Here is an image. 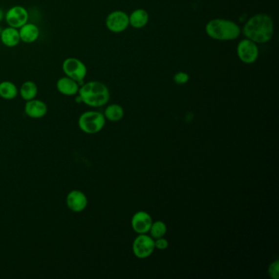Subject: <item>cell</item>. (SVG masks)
<instances>
[{
    "instance_id": "3",
    "label": "cell",
    "mask_w": 279,
    "mask_h": 279,
    "mask_svg": "<svg viewBox=\"0 0 279 279\" xmlns=\"http://www.w3.org/2000/svg\"><path fill=\"white\" fill-rule=\"evenodd\" d=\"M78 93L82 103L91 107L104 106L110 99L108 88L99 81H89L84 84L79 89Z\"/></svg>"
},
{
    "instance_id": "19",
    "label": "cell",
    "mask_w": 279,
    "mask_h": 279,
    "mask_svg": "<svg viewBox=\"0 0 279 279\" xmlns=\"http://www.w3.org/2000/svg\"><path fill=\"white\" fill-rule=\"evenodd\" d=\"M103 115L107 120L112 121V122H116V121H121V119L123 118L125 111L121 105L114 103V104H111L107 107Z\"/></svg>"
},
{
    "instance_id": "11",
    "label": "cell",
    "mask_w": 279,
    "mask_h": 279,
    "mask_svg": "<svg viewBox=\"0 0 279 279\" xmlns=\"http://www.w3.org/2000/svg\"><path fill=\"white\" fill-rule=\"evenodd\" d=\"M66 205L71 212L79 213L83 212L88 205V198L83 192L73 190L66 196Z\"/></svg>"
},
{
    "instance_id": "1",
    "label": "cell",
    "mask_w": 279,
    "mask_h": 279,
    "mask_svg": "<svg viewBox=\"0 0 279 279\" xmlns=\"http://www.w3.org/2000/svg\"><path fill=\"white\" fill-rule=\"evenodd\" d=\"M242 33L246 38L256 43H268L274 36V21L265 13H258L245 23Z\"/></svg>"
},
{
    "instance_id": "10",
    "label": "cell",
    "mask_w": 279,
    "mask_h": 279,
    "mask_svg": "<svg viewBox=\"0 0 279 279\" xmlns=\"http://www.w3.org/2000/svg\"><path fill=\"white\" fill-rule=\"evenodd\" d=\"M152 218L148 212L140 211L136 212L131 219V226L136 234H148L151 224H152Z\"/></svg>"
},
{
    "instance_id": "17",
    "label": "cell",
    "mask_w": 279,
    "mask_h": 279,
    "mask_svg": "<svg viewBox=\"0 0 279 279\" xmlns=\"http://www.w3.org/2000/svg\"><path fill=\"white\" fill-rule=\"evenodd\" d=\"M18 87L12 81H4L0 83V97L6 100H12L18 96Z\"/></svg>"
},
{
    "instance_id": "4",
    "label": "cell",
    "mask_w": 279,
    "mask_h": 279,
    "mask_svg": "<svg viewBox=\"0 0 279 279\" xmlns=\"http://www.w3.org/2000/svg\"><path fill=\"white\" fill-rule=\"evenodd\" d=\"M106 124V118L103 113L88 111L81 114L79 117L78 126L81 130L88 134L100 132Z\"/></svg>"
},
{
    "instance_id": "16",
    "label": "cell",
    "mask_w": 279,
    "mask_h": 279,
    "mask_svg": "<svg viewBox=\"0 0 279 279\" xmlns=\"http://www.w3.org/2000/svg\"><path fill=\"white\" fill-rule=\"evenodd\" d=\"M129 25L135 29H142L146 26L149 21V14L145 9L138 8L129 16Z\"/></svg>"
},
{
    "instance_id": "8",
    "label": "cell",
    "mask_w": 279,
    "mask_h": 279,
    "mask_svg": "<svg viewBox=\"0 0 279 279\" xmlns=\"http://www.w3.org/2000/svg\"><path fill=\"white\" fill-rule=\"evenodd\" d=\"M129 15L123 11H113L107 17L106 26L111 32H123L129 27Z\"/></svg>"
},
{
    "instance_id": "24",
    "label": "cell",
    "mask_w": 279,
    "mask_h": 279,
    "mask_svg": "<svg viewBox=\"0 0 279 279\" xmlns=\"http://www.w3.org/2000/svg\"><path fill=\"white\" fill-rule=\"evenodd\" d=\"M3 17H4V14H3V11L0 8V21L3 20Z\"/></svg>"
},
{
    "instance_id": "20",
    "label": "cell",
    "mask_w": 279,
    "mask_h": 279,
    "mask_svg": "<svg viewBox=\"0 0 279 279\" xmlns=\"http://www.w3.org/2000/svg\"><path fill=\"white\" fill-rule=\"evenodd\" d=\"M150 236L153 239L160 238L163 237L167 233V226L166 223L161 220H157V221L152 222L150 230Z\"/></svg>"
},
{
    "instance_id": "6",
    "label": "cell",
    "mask_w": 279,
    "mask_h": 279,
    "mask_svg": "<svg viewBox=\"0 0 279 279\" xmlns=\"http://www.w3.org/2000/svg\"><path fill=\"white\" fill-rule=\"evenodd\" d=\"M155 240L147 234H138L132 245L133 253L138 259L151 257L155 251Z\"/></svg>"
},
{
    "instance_id": "7",
    "label": "cell",
    "mask_w": 279,
    "mask_h": 279,
    "mask_svg": "<svg viewBox=\"0 0 279 279\" xmlns=\"http://www.w3.org/2000/svg\"><path fill=\"white\" fill-rule=\"evenodd\" d=\"M236 54L241 62L246 64H252L259 58V48L257 43L248 39L239 42L236 47Z\"/></svg>"
},
{
    "instance_id": "15",
    "label": "cell",
    "mask_w": 279,
    "mask_h": 279,
    "mask_svg": "<svg viewBox=\"0 0 279 279\" xmlns=\"http://www.w3.org/2000/svg\"><path fill=\"white\" fill-rule=\"evenodd\" d=\"M0 40L3 45H5L6 47L8 48L16 47L19 44L21 41L19 30L11 26L4 28L0 33Z\"/></svg>"
},
{
    "instance_id": "14",
    "label": "cell",
    "mask_w": 279,
    "mask_h": 279,
    "mask_svg": "<svg viewBox=\"0 0 279 279\" xmlns=\"http://www.w3.org/2000/svg\"><path fill=\"white\" fill-rule=\"evenodd\" d=\"M19 35L21 41L24 43H34L40 36V29L34 23H25V25L19 28Z\"/></svg>"
},
{
    "instance_id": "23",
    "label": "cell",
    "mask_w": 279,
    "mask_h": 279,
    "mask_svg": "<svg viewBox=\"0 0 279 279\" xmlns=\"http://www.w3.org/2000/svg\"><path fill=\"white\" fill-rule=\"evenodd\" d=\"M155 240V248L157 250H164L167 249L169 247V241L167 239L164 238L163 237H160V238L154 239Z\"/></svg>"
},
{
    "instance_id": "21",
    "label": "cell",
    "mask_w": 279,
    "mask_h": 279,
    "mask_svg": "<svg viewBox=\"0 0 279 279\" xmlns=\"http://www.w3.org/2000/svg\"><path fill=\"white\" fill-rule=\"evenodd\" d=\"M189 74L184 72V71H179L173 76V80L174 83L177 85H185L189 81Z\"/></svg>"
},
{
    "instance_id": "18",
    "label": "cell",
    "mask_w": 279,
    "mask_h": 279,
    "mask_svg": "<svg viewBox=\"0 0 279 279\" xmlns=\"http://www.w3.org/2000/svg\"><path fill=\"white\" fill-rule=\"evenodd\" d=\"M38 93V86L34 81H25L20 88L21 97L25 101L32 100Z\"/></svg>"
},
{
    "instance_id": "22",
    "label": "cell",
    "mask_w": 279,
    "mask_h": 279,
    "mask_svg": "<svg viewBox=\"0 0 279 279\" xmlns=\"http://www.w3.org/2000/svg\"><path fill=\"white\" fill-rule=\"evenodd\" d=\"M268 273H269V277H270L271 279H279V263L278 259H276L275 261L273 262V263L269 265V269H268Z\"/></svg>"
},
{
    "instance_id": "25",
    "label": "cell",
    "mask_w": 279,
    "mask_h": 279,
    "mask_svg": "<svg viewBox=\"0 0 279 279\" xmlns=\"http://www.w3.org/2000/svg\"><path fill=\"white\" fill-rule=\"evenodd\" d=\"M2 30H3V29H2V28L0 27V33H1V31H2Z\"/></svg>"
},
{
    "instance_id": "2",
    "label": "cell",
    "mask_w": 279,
    "mask_h": 279,
    "mask_svg": "<svg viewBox=\"0 0 279 279\" xmlns=\"http://www.w3.org/2000/svg\"><path fill=\"white\" fill-rule=\"evenodd\" d=\"M205 30L210 38L219 41L236 40L241 31L236 22L223 18H215L210 21L206 24Z\"/></svg>"
},
{
    "instance_id": "5",
    "label": "cell",
    "mask_w": 279,
    "mask_h": 279,
    "mask_svg": "<svg viewBox=\"0 0 279 279\" xmlns=\"http://www.w3.org/2000/svg\"><path fill=\"white\" fill-rule=\"evenodd\" d=\"M63 71L65 76L81 83L87 75V66L78 58H68L63 63Z\"/></svg>"
},
{
    "instance_id": "12",
    "label": "cell",
    "mask_w": 279,
    "mask_h": 279,
    "mask_svg": "<svg viewBox=\"0 0 279 279\" xmlns=\"http://www.w3.org/2000/svg\"><path fill=\"white\" fill-rule=\"evenodd\" d=\"M25 113L30 118L40 119L45 116L48 112V107L43 101L34 98L32 100L26 101L25 104Z\"/></svg>"
},
{
    "instance_id": "9",
    "label": "cell",
    "mask_w": 279,
    "mask_h": 279,
    "mask_svg": "<svg viewBox=\"0 0 279 279\" xmlns=\"http://www.w3.org/2000/svg\"><path fill=\"white\" fill-rule=\"evenodd\" d=\"M29 14L26 9L22 6H13L8 9L5 14L6 22L8 26L19 29L25 23L28 22Z\"/></svg>"
},
{
    "instance_id": "13",
    "label": "cell",
    "mask_w": 279,
    "mask_h": 279,
    "mask_svg": "<svg viewBox=\"0 0 279 279\" xmlns=\"http://www.w3.org/2000/svg\"><path fill=\"white\" fill-rule=\"evenodd\" d=\"M57 89L59 93L65 96H74L77 94L80 89L79 83L67 76L58 79L57 81Z\"/></svg>"
}]
</instances>
